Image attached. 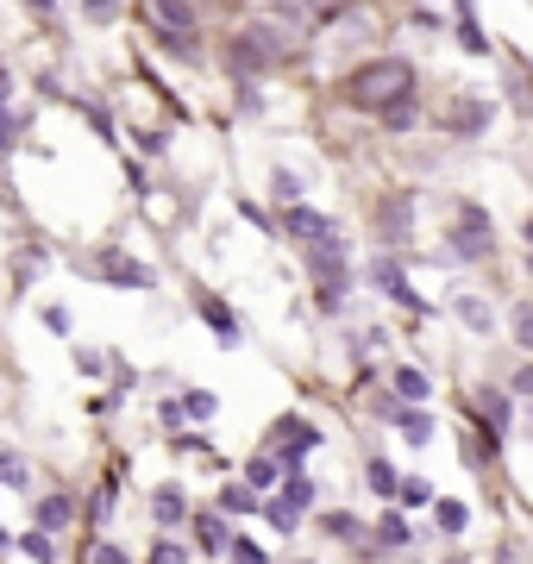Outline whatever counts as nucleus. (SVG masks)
Returning <instances> with one entry per match:
<instances>
[{
	"label": "nucleus",
	"instance_id": "1",
	"mask_svg": "<svg viewBox=\"0 0 533 564\" xmlns=\"http://www.w3.org/2000/svg\"><path fill=\"white\" fill-rule=\"evenodd\" d=\"M402 88H414V69L402 57H377V63H358L352 76H345V101L358 113H383Z\"/></svg>",
	"mask_w": 533,
	"mask_h": 564
},
{
	"label": "nucleus",
	"instance_id": "2",
	"mask_svg": "<svg viewBox=\"0 0 533 564\" xmlns=\"http://www.w3.org/2000/svg\"><path fill=\"white\" fill-rule=\"evenodd\" d=\"M452 257L458 264H483V257L496 251V232H490V214H483L477 201H458V214H452Z\"/></svg>",
	"mask_w": 533,
	"mask_h": 564
},
{
	"label": "nucleus",
	"instance_id": "3",
	"mask_svg": "<svg viewBox=\"0 0 533 564\" xmlns=\"http://www.w3.org/2000/svg\"><path fill=\"white\" fill-rule=\"evenodd\" d=\"M226 57H233V76H239V82H251V69L283 63V57H289V44L276 38V26H245V32L233 38V51H226Z\"/></svg>",
	"mask_w": 533,
	"mask_h": 564
},
{
	"label": "nucleus",
	"instance_id": "4",
	"mask_svg": "<svg viewBox=\"0 0 533 564\" xmlns=\"http://www.w3.org/2000/svg\"><path fill=\"white\" fill-rule=\"evenodd\" d=\"M314 445H320V427H314V420H301V414H283V420H276V427H270V445H264V452H270L276 464H301V458L314 452Z\"/></svg>",
	"mask_w": 533,
	"mask_h": 564
},
{
	"label": "nucleus",
	"instance_id": "5",
	"mask_svg": "<svg viewBox=\"0 0 533 564\" xmlns=\"http://www.w3.org/2000/svg\"><path fill=\"white\" fill-rule=\"evenodd\" d=\"M95 270L113 282V289H157L151 264H145V257H132V251H120V245H107V251L95 257Z\"/></svg>",
	"mask_w": 533,
	"mask_h": 564
},
{
	"label": "nucleus",
	"instance_id": "6",
	"mask_svg": "<svg viewBox=\"0 0 533 564\" xmlns=\"http://www.w3.org/2000/svg\"><path fill=\"white\" fill-rule=\"evenodd\" d=\"M189 527H195V552H207V558H220L226 552V539H233V527H226V508H189Z\"/></svg>",
	"mask_w": 533,
	"mask_h": 564
},
{
	"label": "nucleus",
	"instance_id": "7",
	"mask_svg": "<svg viewBox=\"0 0 533 564\" xmlns=\"http://www.w3.org/2000/svg\"><path fill=\"white\" fill-rule=\"evenodd\" d=\"M414 546V527H408V514L402 508H389L383 521H377V539H370V546H358L364 558H377V552H408Z\"/></svg>",
	"mask_w": 533,
	"mask_h": 564
},
{
	"label": "nucleus",
	"instance_id": "8",
	"mask_svg": "<svg viewBox=\"0 0 533 564\" xmlns=\"http://www.w3.org/2000/svg\"><path fill=\"white\" fill-rule=\"evenodd\" d=\"M283 232H289V239H301V245H314V239H339V226H333L327 214H314V207H289V214H283Z\"/></svg>",
	"mask_w": 533,
	"mask_h": 564
},
{
	"label": "nucleus",
	"instance_id": "9",
	"mask_svg": "<svg viewBox=\"0 0 533 564\" xmlns=\"http://www.w3.org/2000/svg\"><path fill=\"white\" fill-rule=\"evenodd\" d=\"M389 420H396V427H402V439L408 445H427L433 439V414H427V402H408V408H396V402H377Z\"/></svg>",
	"mask_w": 533,
	"mask_h": 564
},
{
	"label": "nucleus",
	"instance_id": "10",
	"mask_svg": "<svg viewBox=\"0 0 533 564\" xmlns=\"http://www.w3.org/2000/svg\"><path fill=\"white\" fill-rule=\"evenodd\" d=\"M490 120H496V107H490V101H452V113H446V126H452L458 138L490 132Z\"/></svg>",
	"mask_w": 533,
	"mask_h": 564
},
{
	"label": "nucleus",
	"instance_id": "11",
	"mask_svg": "<svg viewBox=\"0 0 533 564\" xmlns=\"http://www.w3.org/2000/svg\"><path fill=\"white\" fill-rule=\"evenodd\" d=\"M408 214H414V195H389L377 207V226H383V245H402L408 239Z\"/></svg>",
	"mask_w": 533,
	"mask_h": 564
},
{
	"label": "nucleus",
	"instance_id": "12",
	"mask_svg": "<svg viewBox=\"0 0 533 564\" xmlns=\"http://www.w3.org/2000/svg\"><path fill=\"white\" fill-rule=\"evenodd\" d=\"M370 276H377V289H383L389 301H408V308H421V295L408 289V276H402L396 257H377V270H370Z\"/></svg>",
	"mask_w": 533,
	"mask_h": 564
},
{
	"label": "nucleus",
	"instance_id": "13",
	"mask_svg": "<svg viewBox=\"0 0 533 564\" xmlns=\"http://www.w3.org/2000/svg\"><path fill=\"white\" fill-rule=\"evenodd\" d=\"M477 414H483V427H490V433H508V420H515V395H508V389H483L477 395Z\"/></svg>",
	"mask_w": 533,
	"mask_h": 564
},
{
	"label": "nucleus",
	"instance_id": "14",
	"mask_svg": "<svg viewBox=\"0 0 533 564\" xmlns=\"http://www.w3.org/2000/svg\"><path fill=\"white\" fill-rule=\"evenodd\" d=\"M151 514H157V527H189V496H182L176 483H164L151 496Z\"/></svg>",
	"mask_w": 533,
	"mask_h": 564
},
{
	"label": "nucleus",
	"instance_id": "15",
	"mask_svg": "<svg viewBox=\"0 0 533 564\" xmlns=\"http://www.w3.org/2000/svg\"><path fill=\"white\" fill-rule=\"evenodd\" d=\"M195 308H201V320H207V326H214V333H220V345H239V314L226 308L220 295H201Z\"/></svg>",
	"mask_w": 533,
	"mask_h": 564
},
{
	"label": "nucleus",
	"instance_id": "16",
	"mask_svg": "<svg viewBox=\"0 0 533 564\" xmlns=\"http://www.w3.org/2000/svg\"><path fill=\"white\" fill-rule=\"evenodd\" d=\"M320 533H327V539H339V546H364V521H358V514H345V508H327V514H320Z\"/></svg>",
	"mask_w": 533,
	"mask_h": 564
},
{
	"label": "nucleus",
	"instance_id": "17",
	"mask_svg": "<svg viewBox=\"0 0 533 564\" xmlns=\"http://www.w3.org/2000/svg\"><path fill=\"white\" fill-rule=\"evenodd\" d=\"M377 120H383L389 132H414V120H421V94H414V88H402L396 101H389V107L377 113Z\"/></svg>",
	"mask_w": 533,
	"mask_h": 564
},
{
	"label": "nucleus",
	"instance_id": "18",
	"mask_svg": "<svg viewBox=\"0 0 533 564\" xmlns=\"http://www.w3.org/2000/svg\"><path fill=\"white\" fill-rule=\"evenodd\" d=\"M314 496H320V489H314L308 470H301V464H283V502H289V508H314Z\"/></svg>",
	"mask_w": 533,
	"mask_h": 564
},
{
	"label": "nucleus",
	"instance_id": "19",
	"mask_svg": "<svg viewBox=\"0 0 533 564\" xmlns=\"http://www.w3.org/2000/svg\"><path fill=\"white\" fill-rule=\"evenodd\" d=\"M151 26H176V32H195V7H189V0H151Z\"/></svg>",
	"mask_w": 533,
	"mask_h": 564
},
{
	"label": "nucleus",
	"instance_id": "20",
	"mask_svg": "<svg viewBox=\"0 0 533 564\" xmlns=\"http://www.w3.org/2000/svg\"><path fill=\"white\" fill-rule=\"evenodd\" d=\"M69 521H76V496H63V489H57V496H38V527H69Z\"/></svg>",
	"mask_w": 533,
	"mask_h": 564
},
{
	"label": "nucleus",
	"instance_id": "21",
	"mask_svg": "<svg viewBox=\"0 0 533 564\" xmlns=\"http://www.w3.org/2000/svg\"><path fill=\"white\" fill-rule=\"evenodd\" d=\"M389 389H396L402 402H427V395H433V383H427V370H414V364H402L396 376H389Z\"/></svg>",
	"mask_w": 533,
	"mask_h": 564
},
{
	"label": "nucleus",
	"instance_id": "22",
	"mask_svg": "<svg viewBox=\"0 0 533 564\" xmlns=\"http://www.w3.org/2000/svg\"><path fill=\"white\" fill-rule=\"evenodd\" d=\"M0 489H32V464H26V452H7V445H0Z\"/></svg>",
	"mask_w": 533,
	"mask_h": 564
},
{
	"label": "nucleus",
	"instance_id": "23",
	"mask_svg": "<svg viewBox=\"0 0 533 564\" xmlns=\"http://www.w3.org/2000/svg\"><path fill=\"white\" fill-rule=\"evenodd\" d=\"M276 477H283V464H276L270 452H258V458H251V464H245V483H251V489H258V496H270V489H276Z\"/></svg>",
	"mask_w": 533,
	"mask_h": 564
},
{
	"label": "nucleus",
	"instance_id": "24",
	"mask_svg": "<svg viewBox=\"0 0 533 564\" xmlns=\"http://www.w3.org/2000/svg\"><path fill=\"white\" fill-rule=\"evenodd\" d=\"M433 521H439V533H452V539H458V533L471 527V508H465V502H439V496H433Z\"/></svg>",
	"mask_w": 533,
	"mask_h": 564
},
{
	"label": "nucleus",
	"instance_id": "25",
	"mask_svg": "<svg viewBox=\"0 0 533 564\" xmlns=\"http://www.w3.org/2000/svg\"><path fill=\"white\" fill-rule=\"evenodd\" d=\"M151 38H157V44H164V51H170V57H182V63H195V57H201V44H195L189 32H176V26H157Z\"/></svg>",
	"mask_w": 533,
	"mask_h": 564
},
{
	"label": "nucleus",
	"instance_id": "26",
	"mask_svg": "<svg viewBox=\"0 0 533 564\" xmlns=\"http://www.w3.org/2000/svg\"><path fill=\"white\" fill-rule=\"evenodd\" d=\"M458 320L471 326V333H490L496 314H490V301H477V295H458Z\"/></svg>",
	"mask_w": 533,
	"mask_h": 564
},
{
	"label": "nucleus",
	"instance_id": "27",
	"mask_svg": "<svg viewBox=\"0 0 533 564\" xmlns=\"http://www.w3.org/2000/svg\"><path fill=\"white\" fill-rule=\"evenodd\" d=\"M220 508L226 514H258V489H251V483H226L220 489Z\"/></svg>",
	"mask_w": 533,
	"mask_h": 564
},
{
	"label": "nucleus",
	"instance_id": "28",
	"mask_svg": "<svg viewBox=\"0 0 533 564\" xmlns=\"http://www.w3.org/2000/svg\"><path fill=\"white\" fill-rule=\"evenodd\" d=\"M364 477H370V489H377V496H396V483H402L389 458H370V464H364Z\"/></svg>",
	"mask_w": 533,
	"mask_h": 564
},
{
	"label": "nucleus",
	"instance_id": "29",
	"mask_svg": "<svg viewBox=\"0 0 533 564\" xmlns=\"http://www.w3.org/2000/svg\"><path fill=\"white\" fill-rule=\"evenodd\" d=\"M19 552H26V558H38V564H51V558H57V539H51V527L26 533V539H19Z\"/></svg>",
	"mask_w": 533,
	"mask_h": 564
},
{
	"label": "nucleus",
	"instance_id": "30",
	"mask_svg": "<svg viewBox=\"0 0 533 564\" xmlns=\"http://www.w3.org/2000/svg\"><path fill=\"white\" fill-rule=\"evenodd\" d=\"M258 508H264V521H270V527H276V533H289V527H295V521H301V508H289V502H283V496H276V502H264V496H258Z\"/></svg>",
	"mask_w": 533,
	"mask_h": 564
},
{
	"label": "nucleus",
	"instance_id": "31",
	"mask_svg": "<svg viewBox=\"0 0 533 564\" xmlns=\"http://www.w3.org/2000/svg\"><path fill=\"white\" fill-rule=\"evenodd\" d=\"M396 496H402L408 508H433V483H427V477H402Z\"/></svg>",
	"mask_w": 533,
	"mask_h": 564
},
{
	"label": "nucleus",
	"instance_id": "32",
	"mask_svg": "<svg viewBox=\"0 0 533 564\" xmlns=\"http://www.w3.org/2000/svg\"><path fill=\"white\" fill-rule=\"evenodd\" d=\"M458 44H465L471 57H483V51H490V38H483V26L471 19V7H465V19H458Z\"/></svg>",
	"mask_w": 533,
	"mask_h": 564
},
{
	"label": "nucleus",
	"instance_id": "33",
	"mask_svg": "<svg viewBox=\"0 0 533 564\" xmlns=\"http://www.w3.org/2000/svg\"><path fill=\"white\" fill-rule=\"evenodd\" d=\"M214 395H207V389H189V395H182V414H189V420H214Z\"/></svg>",
	"mask_w": 533,
	"mask_h": 564
},
{
	"label": "nucleus",
	"instance_id": "34",
	"mask_svg": "<svg viewBox=\"0 0 533 564\" xmlns=\"http://www.w3.org/2000/svg\"><path fill=\"white\" fill-rule=\"evenodd\" d=\"M226 558H239V564H264V546H258V539H245V533H233V539H226Z\"/></svg>",
	"mask_w": 533,
	"mask_h": 564
},
{
	"label": "nucleus",
	"instance_id": "35",
	"mask_svg": "<svg viewBox=\"0 0 533 564\" xmlns=\"http://www.w3.org/2000/svg\"><path fill=\"white\" fill-rule=\"evenodd\" d=\"M44 333H57V339H69V308H57V301H51V308H44Z\"/></svg>",
	"mask_w": 533,
	"mask_h": 564
},
{
	"label": "nucleus",
	"instance_id": "36",
	"mask_svg": "<svg viewBox=\"0 0 533 564\" xmlns=\"http://www.w3.org/2000/svg\"><path fill=\"white\" fill-rule=\"evenodd\" d=\"M270 188H276L283 201H295V195H301V176H295V170H276V176H270Z\"/></svg>",
	"mask_w": 533,
	"mask_h": 564
},
{
	"label": "nucleus",
	"instance_id": "37",
	"mask_svg": "<svg viewBox=\"0 0 533 564\" xmlns=\"http://www.w3.org/2000/svg\"><path fill=\"white\" fill-rule=\"evenodd\" d=\"M138 151H145V157H164L170 151V132H138Z\"/></svg>",
	"mask_w": 533,
	"mask_h": 564
},
{
	"label": "nucleus",
	"instance_id": "38",
	"mask_svg": "<svg viewBox=\"0 0 533 564\" xmlns=\"http://www.w3.org/2000/svg\"><path fill=\"white\" fill-rule=\"evenodd\" d=\"M151 558H157V564H176V558H189V546H176V539H157Z\"/></svg>",
	"mask_w": 533,
	"mask_h": 564
},
{
	"label": "nucleus",
	"instance_id": "39",
	"mask_svg": "<svg viewBox=\"0 0 533 564\" xmlns=\"http://www.w3.org/2000/svg\"><path fill=\"white\" fill-rule=\"evenodd\" d=\"M19 138V113H7V101H0V151H7Z\"/></svg>",
	"mask_w": 533,
	"mask_h": 564
},
{
	"label": "nucleus",
	"instance_id": "40",
	"mask_svg": "<svg viewBox=\"0 0 533 564\" xmlns=\"http://www.w3.org/2000/svg\"><path fill=\"white\" fill-rule=\"evenodd\" d=\"M113 502H120V483H113V477H107V483L95 489V514H113Z\"/></svg>",
	"mask_w": 533,
	"mask_h": 564
},
{
	"label": "nucleus",
	"instance_id": "41",
	"mask_svg": "<svg viewBox=\"0 0 533 564\" xmlns=\"http://www.w3.org/2000/svg\"><path fill=\"white\" fill-rule=\"evenodd\" d=\"M515 339L533 351V308H515Z\"/></svg>",
	"mask_w": 533,
	"mask_h": 564
},
{
	"label": "nucleus",
	"instance_id": "42",
	"mask_svg": "<svg viewBox=\"0 0 533 564\" xmlns=\"http://www.w3.org/2000/svg\"><path fill=\"white\" fill-rule=\"evenodd\" d=\"M508 395H533V364H521L515 376H508Z\"/></svg>",
	"mask_w": 533,
	"mask_h": 564
},
{
	"label": "nucleus",
	"instance_id": "43",
	"mask_svg": "<svg viewBox=\"0 0 533 564\" xmlns=\"http://www.w3.org/2000/svg\"><path fill=\"white\" fill-rule=\"evenodd\" d=\"M345 301V282H320V308H339Z\"/></svg>",
	"mask_w": 533,
	"mask_h": 564
},
{
	"label": "nucleus",
	"instance_id": "44",
	"mask_svg": "<svg viewBox=\"0 0 533 564\" xmlns=\"http://www.w3.org/2000/svg\"><path fill=\"white\" fill-rule=\"evenodd\" d=\"M76 370L82 376H101V351H76Z\"/></svg>",
	"mask_w": 533,
	"mask_h": 564
},
{
	"label": "nucleus",
	"instance_id": "45",
	"mask_svg": "<svg viewBox=\"0 0 533 564\" xmlns=\"http://www.w3.org/2000/svg\"><path fill=\"white\" fill-rule=\"evenodd\" d=\"M82 7H88V13L101 19V13H113V7H120V0H82Z\"/></svg>",
	"mask_w": 533,
	"mask_h": 564
},
{
	"label": "nucleus",
	"instance_id": "46",
	"mask_svg": "<svg viewBox=\"0 0 533 564\" xmlns=\"http://www.w3.org/2000/svg\"><path fill=\"white\" fill-rule=\"evenodd\" d=\"M19 7H32V13H57V0H19Z\"/></svg>",
	"mask_w": 533,
	"mask_h": 564
},
{
	"label": "nucleus",
	"instance_id": "47",
	"mask_svg": "<svg viewBox=\"0 0 533 564\" xmlns=\"http://www.w3.org/2000/svg\"><path fill=\"white\" fill-rule=\"evenodd\" d=\"M521 232H527V245H533V220H527V226H521Z\"/></svg>",
	"mask_w": 533,
	"mask_h": 564
}]
</instances>
